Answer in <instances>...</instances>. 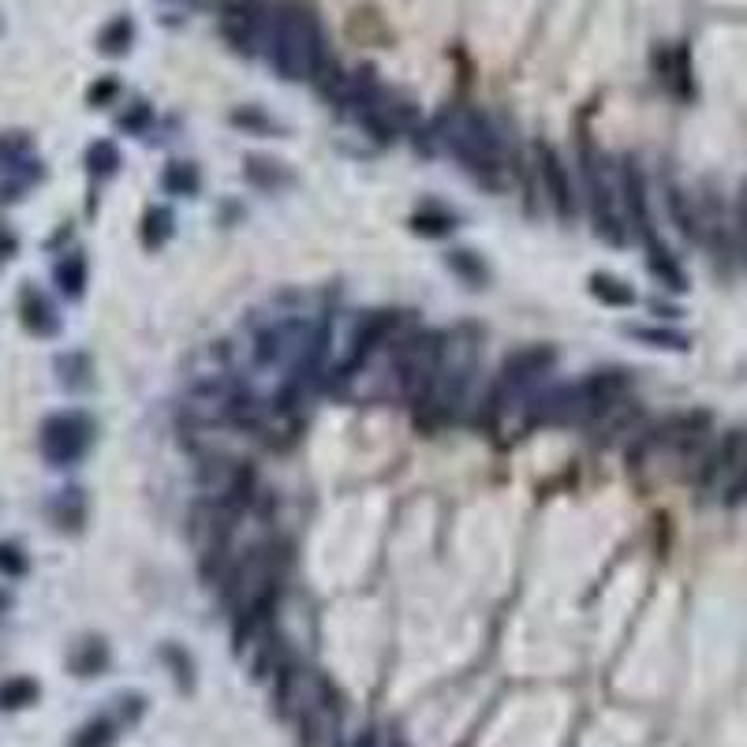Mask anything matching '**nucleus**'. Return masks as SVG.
I'll return each instance as SVG.
<instances>
[{
	"instance_id": "nucleus-15",
	"label": "nucleus",
	"mask_w": 747,
	"mask_h": 747,
	"mask_svg": "<svg viewBox=\"0 0 747 747\" xmlns=\"http://www.w3.org/2000/svg\"><path fill=\"white\" fill-rule=\"evenodd\" d=\"M628 333L639 340H650L654 348H688V337L684 333H673V329H647V325H628Z\"/></svg>"
},
{
	"instance_id": "nucleus-22",
	"label": "nucleus",
	"mask_w": 747,
	"mask_h": 747,
	"mask_svg": "<svg viewBox=\"0 0 747 747\" xmlns=\"http://www.w3.org/2000/svg\"><path fill=\"white\" fill-rule=\"evenodd\" d=\"M355 747H378V740H374V736H359V740H355Z\"/></svg>"
},
{
	"instance_id": "nucleus-4",
	"label": "nucleus",
	"mask_w": 747,
	"mask_h": 747,
	"mask_svg": "<svg viewBox=\"0 0 747 747\" xmlns=\"http://www.w3.org/2000/svg\"><path fill=\"white\" fill-rule=\"evenodd\" d=\"M437 131H441V139L452 154L464 161L467 172L497 184V176L505 172V146H501L486 116L475 113V109H449L437 120Z\"/></svg>"
},
{
	"instance_id": "nucleus-21",
	"label": "nucleus",
	"mask_w": 747,
	"mask_h": 747,
	"mask_svg": "<svg viewBox=\"0 0 747 747\" xmlns=\"http://www.w3.org/2000/svg\"><path fill=\"white\" fill-rule=\"evenodd\" d=\"M452 217H415V228L419 232H430V236H441V232H449Z\"/></svg>"
},
{
	"instance_id": "nucleus-7",
	"label": "nucleus",
	"mask_w": 747,
	"mask_h": 747,
	"mask_svg": "<svg viewBox=\"0 0 747 747\" xmlns=\"http://www.w3.org/2000/svg\"><path fill=\"white\" fill-rule=\"evenodd\" d=\"M583 191H587V210H591L594 232L609 243H628V225H624L621 202H617V191H621V180H613L609 169L598 161V157L587 150L583 154Z\"/></svg>"
},
{
	"instance_id": "nucleus-6",
	"label": "nucleus",
	"mask_w": 747,
	"mask_h": 747,
	"mask_svg": "<svg viewBox=\"0 0 747 747\" xmlns=\"http://www.w3.org/2000/svg\"><path fill=\"white\" fill-rule=\"evenodd\" d=\"M699 490L710 497H718L725 505H736L747 497V430H733L721 441H714V449L706 452L703 467H699Z\"/></svg>"
},
{
	"instance_id": "nucleus-8",
	"label": "nucleus",
	"mask_w": 747,
	"mask_h": 747,
	"mask_svg": "<svg viewBox=\"0 0 747 747\" xmlns=\"http://www.w3.org/2000/svg\"><path fill=\"white\" fill-rule=\"evenodd\" d=\"M553 359H557V352H553L550 344H527V348L508 355L505 363H501V370H497L494 385H490V411L497 415L508 404H516V396H523L535 381H542L550 374Z\"/></svg>"
},
{
	"instance_id": "nucleus-16",
	"label": "nucleus",
	"mask_w": 747,
	"mask_h": 747,
	"mask_svg": "<svg viewBox=\"0 0 747 747\" xmlns=\"http://www.w3.org/2000/svg\"><path fill=\"white\" fill-rule=\"evenodd\" d=\"M247 176H251L254 184H262V187H277V184H284L288 176H284L273 161H262V157H251L247 161Z\"/></svg>"
},
{
	"instance_id": "nucleus-10",
	"label": "nucleus",
	"mask_w": 747,
	"mask_h": 747,
	"mask_svg": "<svg viewBox=\"0 0 747 747\" xmlns=\"http://www.w3.org/2000/svg\"><path fill=\"white\" fill-rule=\"evenodd\" d=\"M587 430H591V437L598 445H617V441L639 437L643 434V404L632 393L621 396V400L606 404L602 411H594Z\"/></svg>"
},
{
	"instance_id": "nucleus-17",
	"label": "nucleus",
	"mask_w": 747,
	"mask_h": 747,
	"mask_svg": "<svg viewBox=\"0 0 747 747\" xmlns=\"http://www.w3.org/2000/svg\"><path fill=\"white\" fill-rule=\"evenodd\" d=\"M127 42H131V23H127V19H116V23H109V27H105V34H101V49H105V53H113V57H116V53H124Z\"/></svg>"
},
{
	"instance_id": "nucleus-18",
	"label": "nucleus",
	"mask_w": 747,
	"mask_h": 747,
	"mask_svg": "<svg viewBox=\"0 0 747 747\" xmlns=\"http://www.w3.org/2000/svg\"><path fill=\"white\" fill-rule=\"evenodd\" d=\"M165 187L169 191H180V195H191L198 187V172L191 169V165H169V172H165Z\"/></svg>"
},
{
	"instance_id": "nucleus-20",
	"label": "nucleus",
	"mask_w": 747,
	"mask_h": 747,
	"mask_svg": "<svg viewBox=\"0 0 747 747\" xmlns=\"http://www.w3.org/2000/svg\"><path fill=\"white\" fill-rule=\"evenodd\" d=\"M109 740H113L109 725H90V729L75 740V747H109Z\"/></svg>"
},
{
	"instance_id": "nucleus-13",
	"label": "nucleus",
	"mask_w": 747,
	"mask_h": 747,
	"mask_svg": "<svg viewBox=\"0 0 747 747\" xmlns=\"http://www.w3.org/2000/svg\"><path fill=\"white\" fill-rule=\"evenodd\" d=\"M647 251H650L647 254L650 269H654V273H658V277H662L669 288H677V292H680V288H688V277H684V269L677 266V258L665 251L662 243H658V240L647 243Z\"/></svg>"
},
{
	"instance_id": "nucleus-5",
	"label": "nucleus",
	"mask_w": 747,
	"mask_h": 747,
	"mask_svg": "<svg viewBox=\"0 0 747 747\" xmlns=\"http://www.w3.org/2000/svg\"><path fill=\"white\" fill-rule=\"evenodd\" d=\"M445 337L430 329H408L393 340V381L411 408H419L437 378Z\"/></svg>"
},
{
	"instance_id": "nucleus-1",
	"label": "nucleus",
	"mask_w": 747,
	"mask_h": 747,
	"mask_svg": "<svg viewBox=\"0 0 747 747\" xmlns=\"http://www.w3.org/2000/svg\"><path fill=\"white\" fill-rule=\"evenodd\" d=\"M710 441V415L706 411H684L665 419L654 430H643L635 437L632 467H665L673 475H699Z\"/></svg>"
},
{
	"instance_id": "nucleus-3",
	"label": "nucleus",
	"mask_w": 747,
	"mask_h": 747,
	"mask_svg": "<svg viewBox=\"0 0 747 747\" xmlns=\"http://www.w3.org/2000/svg\"><path fill=\"white\" fill-rule=\"evenodd\" d=\"M225 602L236 621L262 617L273 609V598L281 591V550L277 542H258L243 550L225 572Z\"/></svg>"
},
{
	"instance_id": "nucleus-19",
	"label": "nucleus",
	"mask_w": 747,
	"mask_h": 747,
	"mask_svg": "<svg viewBox=\"0 0 747 747\" xmlns=\"http://www.w3.org/2000/svg\"><path fill=\"white\" fill-rule=\"evenodd\" d=\"M733 232H736V247H740V254H744V262H747V184H744V191H740V198H736Z\"/></svg>"
},
{
	"instance_id": "nucleus-14",
	"label": "nucleus",
	"mask_w": 747,
	"mask_h": 747,
	"mask_svg": "<svg viewBox=\"0 0 747 747\" xmlns=\"http://www.w3.org/2000/svg\"><path fill=\"white\" fill-rule=\"evenodd\" d=\"M591 292L602 299V303H609V307H632L635 303V292L621 281V277H613V273H594Z\"/></svg>"
},
{
	"instance_id": "nucleus-9",
	"label": "nucleus",
	"mask_w": 747,
	"mask_h": 747,
	"mask_svg": "<svg viewBox=\"0 0 747 747\" xmlns=\"http://www.w3.org/2000/svg\"><path fill=\"white\" fill-rule=\"evenodd\" d=\"M221 30L240 53H254L269 38L266 0H221Z\"/></svg>"
},
{
	"instance_id": "nucleus-11",
	"label": "nucleus",
	"mask_w": 747,
	"mask_h": 747,
	"mask_svg": "<svg viewBox=\"0 0 747 747\" xmlns=\"http://www.w3.org/2000/svg\"><path fill=\"white\" fill-rule=\"evenodd\" d=\"M535 169H538V180H542V191H546V202L553 206L557 217H572L576 213V195H572V180H568V169L561 165V157L553 146L538 142L535 146Z\"/></svg>"
},
{
	"instance_id": "nucleus-12",
	"label": "nucleus",
	"mask_w": 747,
	"mask_h": 747,
	"mask_svg": "<svg viewBox=\"0 0 747 747\" xmlns=\"http://www.w3.org/2000/svg\"><path fill=\"white\" fill-rule=\"evenodd\" d=\"M86 441H90V430L75 415L71 419H53V423L45 426V452L53 460H75L86 449Z\"/></svg>"
},
{
	"instance_id": "nucleus-2",
	"label": "nucleus",
	"mask_w": 747,
	"mask_h": 747,
	"mask_svg": "<svg viewBox=\"0 0 747 747\" xmlns=\"http://www.w3.org/2000/svg\"><path fill=\"white\" fill-rule=\"evenodd\" d=\"M269 60L273 68L281 71L284 79H314L318 68L325 64V45H322V30L314 23V15L288 0L277 8V15L269 19Z\"/></svg>"
}]
</instances>
